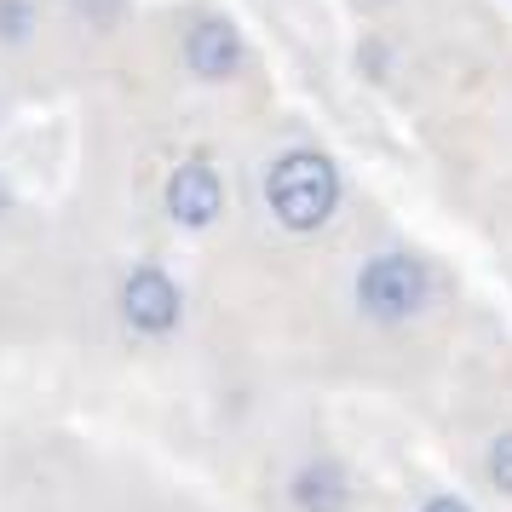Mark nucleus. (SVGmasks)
<instances>
[{
    "label": "nucleus",
    "mask_w": 512,
    "mask_h": 512,
    "mask_svg": "<svg viewBox=\"0 0 512 512\" xmlns=\"http://www.w3.org/2000/svg\"><path fill=\"white\" fill-rule=\"evenodd\" d=\"M495 472H501V484H507V489H512V438H507V443H501V466H495Z\"/></svg>",
    "instance_id": "f257e3e1"
},
{
    "label": "nucleus",
    "mask_w": 512,
    "mask_h": 512,
    "mask_svg": "<svg viewBox=\"0 0 512 512\" xmlns=\"http://www.w3.org/2000/svg\"><path fill=\"white\" fill-rule=\"evenodd\" d=\"M432 512H461V507H455V501H438V507H432Z\"/></svg>",
    "instance_id": "f03ea898"
}]
</instances>
